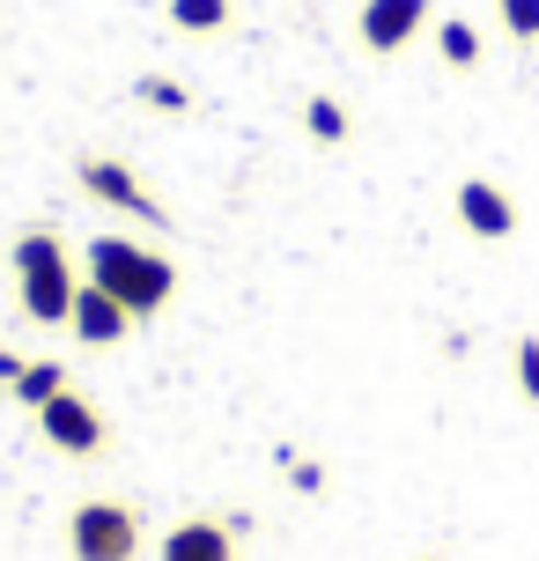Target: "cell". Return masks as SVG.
I'll return each instance as SVG.
<instances>
[{"label":"cell","mask_w":539,"mask_h":561,"mask_svg":"<svg viewBox=\"0 0 539 561\" xmlns=\"http://www.w3.org/2000/svg\"><path fill=\"white\" fill-rule=\"evenodd\" d=\"M82 280H96L112 304H126V318H134V325L163 318V304L177 296V266H171L163 252L134 244V237H89Z\"/></svg>","instance_id":"obj_1"},{"label":"cell","mask_w":539,"mask_h":561,"mask_svg":"<svg viewBox=\"0 0 539 561\" xmlns=\"http://www.w3.org/2000/svg\"><path fill=\"white\" fill-rule=\"evenodd\" d=\"M8 266H15V304H23L30 325H67L74 318V252H67V237L53 222H30L15 244H8Z\"/></svg>","instance_id":"obj_2"},{"label":"cell","mask_w":539,"mask_h":561,"mask_svg":"<svg viewBox=\"0 0 539 561\" xmlns=\"http://www.w3.org/2000/svg\"><path fill=\"white\" fill-rule=\"evenodd\" d=\"M148 554V525L134 503L118 495H89L67 510V561H141Z\"/></svg>","instance_id":"obj_3"},{"label":"cell","mask_w":539,"mask_h":561,"mask_svg":"<svg viewBox=\"0 0 539 561\" xmlns=\"http://www.w3.org/2000/svg\"><path fill=\"white\" fill-rule=\"evenodd\" d=\"M74 185H82L104 215H126V222H141V229H171V207L148 193L141 170L118 163V156H74Z\"/></svg>","instance_id":"obj_4"},{"label":"cell","mask_w":539,"mask_h":561,"mask_svg":"<svg viewBox=\"0 0 539 561\" xmlns=\"http://www.w3.org/2000/svg\"><path fill=\"white\" fill-rule=\"evenodd\" d=\"M37 436H45V450H59V458H104V450H112V421H104L96 399H82L67 385L53 407H37Z\"/></svg>","instance_id":"obj_5"},{"label":"cell","mask_w":539,"mask_h":561,"mask_svg":"<svg viewBox=\"0 0 539 561\" xmlns=\"http://www.w3.org/2000/svg\"><path fill=\"white\" fill-rule=\"evenodd\" d=\"M436 15V0H363V15H355V37H363L369 59H399L414 37L428 30Z\"/></svg>","instance_id":"obj_6"},{"label":"cell","mask_w":539,"mask_h":561,"mask_svg":"<svg viewBox=\"0 0 539 561\" xmlns=\"http://www.w3.org/2000/svg\"><path fill=\"white\" fill-rule=\"evenodd\" d=\"M451 207H458V229L481 237V244H511L517 237V199L503 193L495 178H458Z\"/></svg>","instance_id":"obj_7"},{"label":"cell","mask_w":539,"mask_h":561,"mask_svg":"<svg viewBox=\"0 0 539 561\" xmlns=\"http://www.w3.org/2000/svg\"><path fill=\"white\" fill-rule=\"evenodd\" d=\"M237 539H244V517H207V510H193V517H177L171 533H163L156 561H237Z\"/></svg>","instance_id":"obj_8"},{"label":"cell","mask_w":539,"mask_h":561,"mask_svg":"<svg viewBox=\"0 0 539 561\" xmlns=\"http://www.w3.org/2000/svg\"><path fill=\"white\" fill-rule=\"evenodd\" d=\"M67 333L82 340V347H118V340L134 333V318H126V304H112L96 280H82V288H74V318H67Z\"/></svg>","instance_id":"obj_9"},{"label":"cell","mask_w":539,"mask_h":561,"mask_svg":"<svg viewBox=\"0 0 539 561\" xmlns=\"http://www.w3.org/2000/svg\"><path fill=\"white\" fill-rule=\"evenodd\" d=\"M163 23H171L177 37H222V30L237 23V0H171Z\"/></svg>","instance_id":"obj_10"},{"label":"cell","mask_w":539,"mask_h":561,"mask_svg":"<svg viewBox=\"0 0 539 561\" xmlns=\"http://www.w3.org/2000/svg\"><path fill=\"white\" fill-rule=\"evenodd\" d=\"M436 59L458 67V75H473V67H481V30L466 23V15H444V23H436Z\"/></svg>","instance_id":"obj_11"},{"label":"cell","mask_w":539,"mask_h":561,"mask_svg":"<svg viewBox=\"0 0 539 561\" xmlns=\"http://www.w3.org/2000/svg\"><path fill=\"white\" fill-rule=\"evenodd\" d=\"M303 134H311L318 148H341V140L355 134V118H347L341 96H311V104H303Z\"/></svg>","instance_id":"obj_12"},{"label":"cell","mask_w":539,"mask_h":561,"mask_svg":"<svg viewBox=\"0 0 539 561\" xmlns=\"http://www.w3.org/2000/svg\"><path fill=\"white\" fill-rule=\"evenodd\" d=\"M59 392H67V369L59 363H23V377H15V407L37 414V407H53Z\"/></svg>","instance_id":"obj_13"},{"label":"cell","mask_w":539,"mask_h":561,"mask_svg":"<svg viewBox=\"0 0 539 561\" xmlns=\"http://www.w3.org/2000/svg\"><path fill=\"white\" fill-rule=\"evenodd\" d=\"M134 104H148V112H193V89L171 82V75H141L134 82Z\"/></svg>","instance_id":"obj_14"},{"label":"cell","mask_w":539,"mask_h":561,"mask_svg":"<svg viewBox=\"0 0 539 561\" xmlns=\"http://www.w3.org/2000/svg\"><path fill=\"white\" fill-rule=\"evenodd\" d=\"M495 23L511 45H539V0H495Z\"/></svg>","instance_id":"obj_15"},{"label":"cell","mask_w":539,"mask_h":561,"mask_svg":"<svg viewBox=\"0 0 539 561\" xmlns=\"http://www.w3.org/2000/svg\"><path fill=\"white\" fill-rule=\"evenodd\" d=\"M511 369H517V392L539 407V333H517V347H511Z\"/></svg>","instance_id":"obj_16"},{"label":"cell","mask_w":539,"mask_h":561,"mask_svg":"<svg viewBox=\"0 0 539 561\" xmlns=\"http://www.w3.org/2000/svg\"><path fill=\"white\" fill-rule=\"evenodd\" d=\"M288 480H296L303 495H318V488H325V466H311V458H288Z\"/></svg>","instance_id":"obj_17"},{"label":"cell","mask_w":539,"mask_h":561,"mask_svg":"<svg viewBox=\"0 0 539 561\" xmlns=\"http://www.w3.org/2000/svg\"><path fill=\"white\" fill-rule=\"evenodd\" d=\"M15 377H23V355H8V347H0V392H15Z\"/></svg>","instance_id":"obj_18"}]
</instances>
